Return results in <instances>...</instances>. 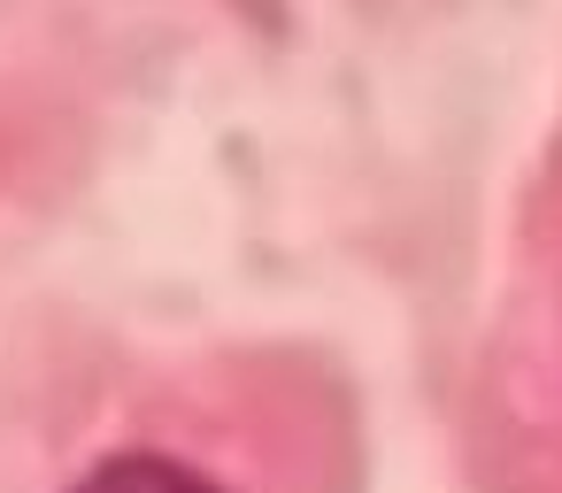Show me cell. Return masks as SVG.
<instances>
[{"label":"cell","instance_id":"obj_1","mask_svg":"<svg viewBox=\"0 0 562 493\" xmlns=\"http://www.w3.org/2000/svg\"><path fill=\"white\" fill-rule=\"evenodd\" d=\"M70 493H232V485H216L209 470H193V462H178V455L124 447V455H101Z\"/></svg>","mask_w":562,"mask_h":493}]
</instances>
